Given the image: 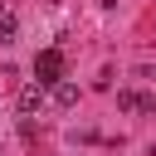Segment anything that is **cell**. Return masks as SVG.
<instances>
[{
  "label": "cell",
  "instance_id": "obj_1",
  "mask_svg": "<svg viewBox=\"0 0 156 156\" xmlns=\"http://www.w3.org/2000/svg\"><path fill=\"white\" fill-rule=\"evenodd\" d=\"M58 78H63V54H58V49H44V54L34 58V83H39L44 93H49V88H54Z\"/></svg>",
  "mask_w": 156,
  "mask_h": 156
},
{
  "label": "cell",
  "instance_id": "obj_2",
  "mask_svg": "<svg viewBox=\"0 0 156 156\" xmlns=\"http://www.w3.org/2000/svg\"><path fill=\"white\" fill-rule=\"evenodd\" d=\"M49 93H54V102H58V107H73V102H78V88H73V83H63V78H58Z\"/></svg>",
  "mask_w": 156,
  "mask_h": 156
},
{
  "label": "cell",
  "instance_id": "obj_3",
  "mask_svg": "<svg viewBox=\"0 0 156 156\" xmlns=\"http://www.w3.org/2000/svg\"><path fill=\"white\" fill-rule=\"evenodd\" d=\"M39 102H44V88H39V83L20 93V112H24V117H29V112H39Z\"/></svg>",
  "mask_w": 156,
  "mask_h": 156
},
{
  "label": "cell",
  "instance_id": "obj_4",
  "mask_svg": "<svg viewBox=\"0 0 156 156\" xmlns=\"http://www.w3.org/2000/svg\"><path fill=\"white\" fill-rule=\"evenodd\" d=\"M117 107H122V112H146V98L132 93V88H122V93H117Z\"/></svg>",
  "mask_w": 156,
  "mask_h": 156
},
{
  "label": "cell",
  "instance_id": "obj_5",
  "mask_svg": "<svg viewBox=\"0 0 156 156\" xmlns=\"http://www.w3.org/2000/svg\"><path fill=\"white\" fill-rule=\"evenodd\" d=\"M15 34H20V24H15V15L0 5V44H15Z\"/></svg>",
  "mask_w": 156,
  "mask_h": 156
},
{
  "label": "cell",
  "instance_id": "obj_6",
  "mask_svg": "<svg viewBox=\"0 0 156 156\" xmlns=\"http://www.w3.org/2000/svg\"><path fill=\"white\" fill-rule=\"evenodd\" d=\"M0 156H5V151H0Z\"/></svg>",
  "mask_w": 156,
  "mask_h": 156
}]
</instances>
